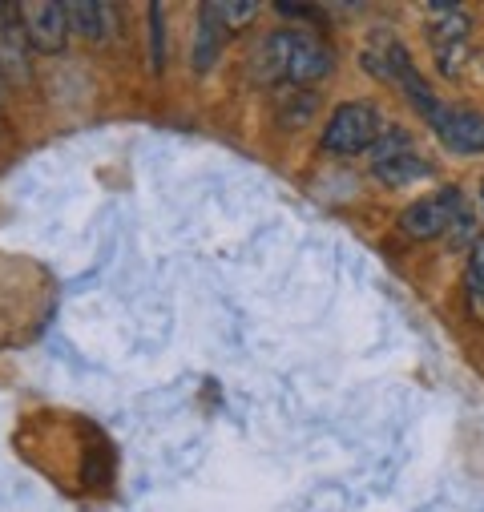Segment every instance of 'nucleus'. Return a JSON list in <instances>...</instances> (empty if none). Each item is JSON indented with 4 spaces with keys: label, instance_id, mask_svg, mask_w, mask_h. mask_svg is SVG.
<instances>
[{
    "label": "nucleus",
    "instance_id": "nucleus-1",
    "mask_svg": "<svg viewBox=\"0 0 484 512\" xmlns=\"http://www.w3.org/2000/svg\"><path fill=\"white\" fill-rule=\"evenodd\" d=\"M380 134H384L380 109H376V105H363V101H347V105H339V109L331 113V121H327L323 150H327V154H339V158H351V154L372 150Z\"/></svg>",
    "mask_w": 484,
    "mask_h": 512
},
{
    "label": "nucleus",
    "instance_id": "nucleus-2",
    "mask_svg": "<svg viewBox=\"0 0 484 512\" xmlns=\"http://www.w3.org/2000/svg\"><path fill=\"white\" fill-rule=\"evenodd\" d=\"M460 214H464V210H460V190L444 186V190H436V194H428V198H416V202L400 214V230H404L408 238H420V242H424V238L448 234Z\"/></svg>",
    "mask_w": 484,
    "mask_h": 512
},
{
    "label": "nucleus",
    "instance_id": "nucleus-3",
    "mask_svg": "<svg viewBox=\"0 0 484 512\" xmlns=\"http://www.w3.org/2000/svg\"><path fill=\"white\" fill-rule=\"evenodd\" d=\"M432 130L440 134V142L452 154H480L484 150V113H476V109L440 105L432 117Z\"/></svg>",
    "mask_w": 484,
    "mask_h": 512
},
{
    "label": "nucleus",
    "instance_id": "nucleus-4",
    "mask_svg": "<svg viewBox=\"0 0 484 512\" xmlns=\"http://www.w3.org/2000/svg\"><path fill=\"white\" fill-rule=\"evenodd\" d=\"M335 65L331 49L311 37V33H295V45H291V61H287V81L291 85H315L319 77H327Z\"/></svg>",
    "mask_w": 484,
    "mask_h": 512
},
{
    "label": "nucleus",
    "instance_id": "nucleus-5",
    "mask_svg": "<svg viewBox=\"0 0 484 512\" xmlns=\"http://www.w3.org/2000/svg\"><path fill=\"white\" fill-rule=\"evenodd\" d=\"M17 13L25 17V29H29V37H33L37 49L57 53V49L65 45V33H69V13H65V5H45V0H37V5H21Z\"/></svg>",
    "mask_w": 484,
    "mask_h": 512
},
{
    "label": "nucleus",
    "instance_id": "nucleus-6",
    "mask_svg": "<svg viewBox=\"0 0 484 512\" xmlns=\"http://www.w3.org/2000/svg\"><path fill=\"white\" fill-rule=\"evenodd\" d=\"M424 13L432 17V25H428V37H432V45H436V49L468 41V33H472V21H468V13H460L456 5H424Z\"/></svg>",
    "mask_w": 484,
    "mask_h": 512
},
{
    "label": "nucleus",
    "instance_id": "nucleus-7",
    "mask_svg": "<svg viewBox=\"0 0 484 512\" xmlns=\"http://www.w3.org/2000/svg\"><path fill=\"white\" fill-rule=\"evenodd\" d=\"M291 45H295V33H271L259 53H255V69L263 81H279L287 77V61H291Z\"/></svg>",
    "mask_w": 484,
    "mask_h": 512
},
{
    "label": "nucleus",
    "instance_id": "nucleus-8",
    "mask_svg": "<svg viewBox=\"0 0 484 512\" xmlns=\"http://www.w3.org/2000/svg\"><path fill=\"white\" fill-rule=\"evenodd\" d=\"M65 13H69V25H73L77 33H85V37H105L109 25L117 21L113 5H101V0H81V5H65Z\"/></svg>",
    "mask_w": 484,
    "mask_h": 512
},
{
    "label": "nucleus",
    "instance_id": "nucleus-9",
    "mask_svg": "<svg viewBox=\"0 0 484 512\" xmlns=\"http://www.w3.org/2000/svg\"><path fill=\"white\" fill-rule=\"evenodd\" d=\"M218 37H222V21L214 17L210 5H202V13H198V33H194V69H198V73H206V69L214 65Z\"/></svg>",
    "mask_w": 484,
    "mask_h": 512
},
{
    "label": "nucleus",
    "instance_id": "nucleus-10",
    "mask_svg": "<svg viewBox=\"0 0 484 512\" xmlns=\"http://www.w3.org/2000/svg\"><path fill=\"white\" fill-rule=\"evenodd\" d=\"M372 174H376L380 182H388V186H408V182H416V178H428V162L416 158V154H404V158H396V162H388V166H376Z\"/></svg>",
    "mask_w": 484,
    "mask_h": 512
},
{
    "label": "nucleus",
    "instance_id": "nucleus-11",
    "mask_svg": "<svg viewBox=\"0 0 484 512\" xmlns=\"http://www.w3.org/2000/svg\"><path fill=\"white\" fill-rule=\"evenodd\" d=\"M404 154H412V138L404 134V130H384L380 138H376V146H372V170L376 166H388V162H396V158H404Z\"/></svg>",
    "mask_w": 484,
    "mask_h": 512
},
{
    "label": "nucleus",
    "instance_id": "nucleus-12",
    "mask_svg": "<svg viewBox=\"0 0 484 512\" xmlns=\"http://www.w3.org/2000/svg\"><path fill=\"white\" fill-rule=\"evenodd\" d=\"M464 283H468V299L484 311V234L472 238V250H468V271H464Z\"/></svg>",
    "mask_w": 484,
    "mask_h": 512
},
{
    "label": "nucleus",
    "instance_id": "nucleus-13",
    "mask_svg": "<svg viewBox=\"0 0 484 512\" xmlns=\"http://www.w3.org/2000/svg\"><path fill=\"white\" fill-rule=\"evenodd\" d=\"M210 9H214V17H218L226 29H234V25H242V21H251V17L259 13L255 0H238V5H210Z\"/></svg>",
    "mask_w": 484,
    "mask_h": 512
},
{
    "label": "nucleus",
    "instance_id": "nucleus-14",
    "mask_svg": "<svg viewBox=\"0 0 484 512\" xmlns=\"http://www.w3.org/2000/svg\"><path fill=\"white\" fill-rule=\"evenodd\" d=\"M464 61H468V41L436 49V65H440V73H444V77H456V73L464 69Z\"/></svg>",
    "mask_w": 484,
    "mask_h": 512
},
{
    "label": "nucleus",
    "instance_id": "nucleus-15",
    "mask_svg": "<svg viewBox=\"0 0 484 512\" xmlns=\"http://www.w3.org/2000/svg\"><path fill=\"white\" fill-rule=\"evenodd\" d=\"M162 5H150V37H154V45H150V61H154V69H162L166 65V45H162Z\"/></svg>",
    "mask_w": 484,
    "mask_h": 512
},
{
    "label": "nucleus",
    "instance_id": "nucleus-16",
    "mask_svg": "<svg viewBox=\"0 0 484 512\" xmlns=\"http://www.w3.org/2000/svg\"><path fill=\"white\" fill-rule=\"evenodd\" d=\"M311 109H315V93H299V101H295V105H291V109H287L283 117H287L291 125H299V121H303V117H307Z\"/></svg>",
    "mask_w": 484,
    "mask_h": 512
},
{
    "label": "nucleus",
    "instance_id": "nucleus-17",
    "mask_svg": "<svg viewBox=\"0 0 484 512\" xmlns=\"http://www.w3.org/2000/svg\"><path fill=\"white\" fill-rule=\"evenodd\" d=\"M480 198H484V190H480Z\"/></svg>",
    "mask_w": 484,
    "mask_h": 512
}]
</instances>
